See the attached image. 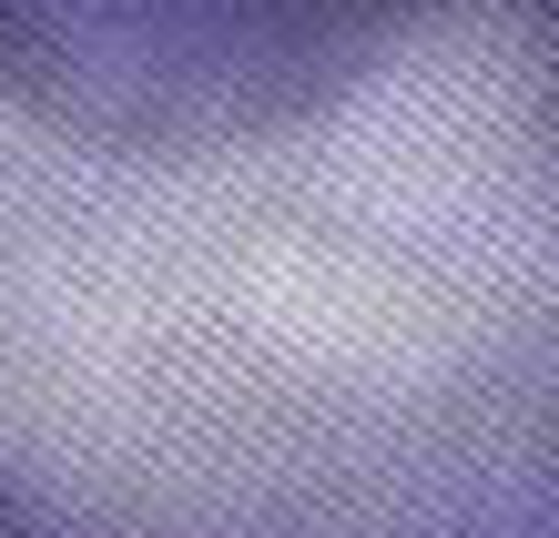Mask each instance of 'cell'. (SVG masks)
Segmentation results:
<instances>
[{
    "instance_id": "cell-1",
    "label": "cell",
    "mask_w": 559,
    "mask_h": 538,
    "mask_svg": "<svg viewBox=\"0 0 559 538\" xmlns=\"http://www.w3.org/2000/svg\"><path fill=\"white\" fill-rule=\"evenodd\" d=\"M336 11L0 0V538H559V254L285 153Z\"/></svg>"
}]
</instances>
